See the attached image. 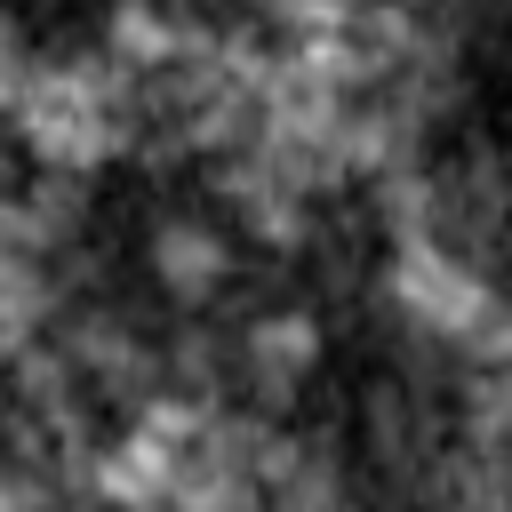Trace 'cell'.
<instances>
[{
  "label": "cell",
  "mask_w": 512,
  "mask_h": 512,
  "mask_svg": "<svg viewBox=\"0 0 512 512\" xmlns=\"http://www.w3.org/2000/svg\"><path fill=\"white\" fill-rule=\"evenodd\" d=\"M8 136L32 168H64L88 176L120 152H136V72L104 48H72V56H40L32 88L8 112Z\"/></svg>",
  "instance_id": "cell-1"
},
{
  "label": "cell",
  "mask_w": 512,
  "mask_h": 512,
  "mask_svg": "<svg viewBox=\"0 0 512 512\" xmlns=\"http://www.w3.org/2000/svg\"><path fill=\"white\" fill-rule=\"evenodd\" d=\"M376 296L392 304V320L440 352L464 344V328L488 312L496 280L488 264H472L464 248L432 240V232H408V240H384V264H376Z\"/></svg>",
  "instance_id": "cell-2"
},
{
  "label": "cell",
  "mask_w": 512,
  "mask_h": 512,
  "mask_svg": "<svg viewBox=\"0 0 512 512\" xmlns=\"http://www.w3.org/2000/svg\"><path fill=\"white\" fill-rule=\"evenodd\" d=\"M224 336H232V400L264 408V416H288L296 392L320 368V312H304V304H256Z\"/></svg>",
  "instance_id": "cell-3"
},
{
  "label": "cell",
  "mask_w": 512,
  "mask_h": 512,
  "mask_svg": "<svg viewBox=\"0 0 512 512\" xmlns=\"http://www.w3.org/2000/svg\"><path fill=\"white\" fill-rule=\"evenodd\" d=\"M144 264H152V288H160L176 312H208V304L232 288V272H240L232 232L208 224V216H160L152 240H144Z\"/></svg>",
  "instance_id": "cell-4"
},
{
  "label": "cell",
  "mask_w": 512,
  "mask_h": 512,
  "mask_svg": "<svg viewBox=\"0 0 512 512\" xmlns=\"http://www.w3.org/2000/svg\"><path fill=\"white\" fill-rule=\"evenodd\" d=\"M264 512H360L352 472H344L328 432H288V448L264 480Z\"/></svg>",
  "instance_id": "cell-5"
},
{
  "label": "cell",
  "mask_w": 512,
  "mask_h": 512,
  "mask_svg": "<svg viewBox=\"0 0 512 512\" xmlns=\"http://www.w3.org/2000/svg\"><path fill=\"white\" fill-rule=\"evenodd\" d=\"M56 312H64V288H56V264L32 256V248H8L0 240V368L32 344L56 336Z\"/></svg>",
  "instance_id": "cell-6"
},
{
  "label": "cell",
  "mask_w": 512,
  "mask_h": 512,
  "mask_svg": "<svg viewBox=\"0 0 512 512\" xmlns=\"http://www.w3.org/2000/svg\"><path fill=\"white\" fill-rule=\"evenodd\" d=\"M184 8H200V0H184Z\"/></svg>",
  "instance_id": "cell-7"
}]
</instances>
